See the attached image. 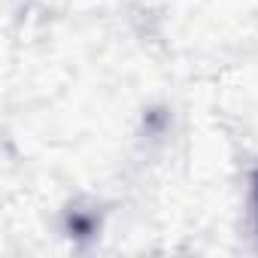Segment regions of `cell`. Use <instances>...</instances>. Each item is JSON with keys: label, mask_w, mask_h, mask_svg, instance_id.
Here are the masks:
<instances>
[{"label": "cell", "mask_w": 258, "mask_h": 258, "mask_svg": "<svg viewBox=\"0 0 258 258\" xmlns=\"http://www.w3.org/2000/svg\"><path fill=\"white\" fill-rule=\"evenodd\" d=\"M252 207H255V216H258V170L252 173Z\"/></svg>", "instance_id": "cell-1"}]
</instances>
